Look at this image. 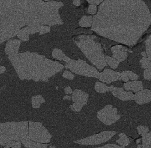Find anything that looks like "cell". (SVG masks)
I'll return each mask as SVG.
<instances>
[{"label":"cell","mask_w":151,"mask_h":148,"mask_svg":"<svg viewBox=\"0 0 151 148\" xmlns=\"http://www.w3.org/2000/svg\"><path fill=\"white\" fill-rule=\"evenodd\" d=\"M29 122H11L0 125V144L6 146L11 141L30 140L29 134Z\"/></svg>","instance_id":"cell-1"},{"label":"cell","mask_w":151,"mask_h":148,"mask_svg":"<svg viewBox=\"0 0 151 148\" xmlns=\"http://www.w3.org/2000/svg\"><path fill=\"white\" fill-rule=\"evenodd\" d=\"M29 134L32 141L43 144L50 142L52 136L41 123L32 121L29 123Z\"/></svg>","instance_id":"cell-2"},{"label":"cell","mask_w":151,"mask_h":148,"mask_svg":"<svg viewBox=\"0 0 151 148\" xmlns=\"http://www.w3.org/2000/svg\"><path fill=\"white\" fill-rule=\"evenodd\" d=\"M116 134L115 131H103L86 138L74 141V142L83 145H96L109 141Z\"/></svg>","instance_id":"cell-3"},{"label":"cell","mask_w":151,"mask_h":148,"mask_svg":"<svg viewBox=\"0 0 151 148\" xmlns=\"http://www.w3.org/2000/svg\"><path fill=\"white\" fill-rule=\"evenodd\" d=\"M97 117L105 125H111L118 121L121 116L118 114L117 108L108 105L98 112Z\"/></svg>","instance_id":"cell-4"},{"label":"cell","mask_w":151,"mask_h":148,"mask_svg":"<svg viewBox=\"0 0 151 148\" xmlns=\"http://www.w3.org/2000/svg\"><path fill=\"white\" fill-rule=\"evenodd\" d=\"M110 91L114 96L122 101H130L134 100V95L131 91H125L122 88L115 87L114 86L110 87Z\"/></svg>","instance_id":"cell-5"},{"label":"cell","mask_w":151,"mask_h":148,"mask_svg":"<svg viewBox=\"0 0 151 148\" xmlns=\"http://www.w3.org/2000/svg\"><path fill=\"white\" fill-rule=\"evenodd\" d=\"M121 74L109 69H106L100 75V80L107 83L119 79Z\"/></svg>","instance_id":"cell-6"},{"label":"cell","mask_w":151,"mask_h":148,"mask_svg":"<svg viewBox=\"0 0 151 148\" xmlns=\"http://www.w3.org/2000/svg\"><path fill=\"white\" fill-rule=\"evenodd\" d=\"M134 100L139 105H143L151 101V91L149 90H142L134 95Z\"/></svg>","instance_id":"cell-7"},{"label":"cell","mask_w":151,"mask_h":148,"mask_svg":"<svg viewBox=\"0 0 151 148\" xmlns=\"http://www.w3.org/2000/svg\"><path fill=\"white\" fill-rule=\"evenodd\" d=\"M89 95L80 90H76L72 95V100L75 103L82 106L86 104Z\"/></svg>","instance_id":"cell-8"},{"label":"cell","mask_w":151,"mask_h":148,"mask_svg":"<svg viewBox=\"0 0 151 148\" xmlns=\"http://www.w3.org/2000/svg\"><path fill=\"white\" fill-rule=\"evenodd\" d=\"M124 88L126 91L132 90L134 92H138L143 90V83L140 81L128 82L124 83Z\"/></svg>","instance_id":"cell-9"},{"label":"cell","mask_w":151,"mask_h":148,"mask_svg":"<svg viewBox=\"0 0 151 148\" xmlns=\"http://www.w3.org/2000/svg\"><path fill=\"white\" fill-rule=\"evenodd\" d=\"M122 48V47L121 45H116L111 48V51L113 52V57L119 62H122L125 60L127 57L126 52L121 51Z\"/></svg>","instance_id":"cell-10"},{"label":"cell","mask_w":151,"mask_h":148,"mask_svg":"<svg viewBox=\"0 0 151 148\" xmlns=\"http://www.w3.org/2000/svg\"><path fill=\"white\" fill-rule=\"evenodd\" d=\"M22 143L27 148H47V144L40 143L31 140H25L22 141Z\"/></svg>","instance_id":"cell-11"},{"label":"cell","mask_w":151,"mask_h":148,"mask_svg":"<svg viewBox=\"0 0 151 148\" xmlns=\"http://www.w3.org/2000/svg\"><path fill=\"white\" fill-rule=\"evenodd\" d=\"M142 136V144H138L137 148H151V132Z\"/></svg>","instance_id":"cell-12"},{"label":"cell","mask_w":151,"mask_h":148,"mask_svg":"<svg viewBox=\"0 0 151 148\" xmlns=\"http://www.w3.org/2000/svg\"><path fill=\"white\" fill-rule=\"evenodd\" d=\"M118 136L119 138L116 140V142L120 144V146L124 147L129 144V139L124 133H121Z\"/></svg>","instance_id":"cell-13"},{"label":"cell","mask_w":151,"mask_h":148,"mask_svg":"<svg viewBox=\"0 0 151 148\" xmlns=\"http://www.w3.org/2000/svg\"><path fill=\"white\" fill-rule=\"evenodd\" d=\"M44 98L41 95H37L33 97L32 98V104L33 108H38L40 107V105L45 103Z\"/></svg>","instance_id":"cell-14"},{"label":"cell","mask_w":151,"mask_h":148,"mask_svg":"<svg viewBox=\"0 0 151 148\" xmlns=\"http://www.w3.org/2000/svg\"><path fill=\"white\" fill-rule=\"evenodd\" d=\"M95 89L97 92L101 93H106L110 91V87H108L106 84L99 82H96Z\"/></svg>","instance_id":"cell-15"},{"label":"cell","mask_w":151,"mask_h":148,"mask_svg":"<svg viewBox=\"0 0 151 148\" xmlns=\"http://www.w3.org/2000/svg\"><path fill=\"white\" fill-rule=\"evenodd\" d=\"M106 61L109 65L110 66L111 68L115 69L117 68L119 65V62L118 60L114 58L111 57L109 56H106Z\"/></svg>","instance_id":"cell-16"},{"label":"cell","mask_w":151,"mask_h":148,"mask_svg":"<svg viewBox=\"0 0 151 148\" xmlns=\"http://www.w3.org/2000/svg\"><path fill=\"white\" fill-rule=\"evenodd\" d=\"M141 66L145 69H147L151 67V62L148 58L146 57H143L140 61Z\"/></svg>","instance_id":"cell-17"},{"label":"cell","mask_w":151,"mask_h":148,"mask_svg":"<svg viewBox=\"0 0 151 148\" xmlns=\"http://www.w3.org/2000/svg\"><path fill=\"white\" fill-rule=\"evenodd\" d=\"M137 129L139 134L142 136L147 134L149 131V128L147 127L144 126H139Z\"/></svg>","instance_id":"cell-18"},{"label":"cell","mask_w":151,"mask_h":148,"mask_svg":"<svg viewBox=\"0 0 151 148\" xmlns=\"http://www.w3.org/2000/svg\"><path fill=\"white\" fill-rule=\"evenodd\" d=\"M125 72V73L126 74L127 76H128L129 79L133 81L136 80L138 79L139 76L137 74L134 73L130 71H126Z\"/></svg>","instance_id":"cell-19"},{"label":"cell","mask_w":151,"mask_h":148,"mask_svg":"<svg viewBox=\"0 0 151 148\" xmlns=\"http://www.w3.org/2000/svg\"><path fill=\"white\" fill-rule=\"evenodd\" d=\"M144 76L145 79H151V67L146 69L144 71Z\"/></svg>","instance_id":"cell-20"},{"label":"cell","mask_w":151,"mask_h":148,"mask_svg":"<svg viewBox=\"0 0 151 148\" xmlns=\"http://www.w3.org/2000/svg\"><path fill=\"white\" fill-rule=\"evenodd\" d=\"M124 148V147L122 146H119L114 144H107L104 146H101V147H98V148Z\"/></svg>","instance_id":"cell-21"},{"label":"cell","mask_w":151,"mask_h":148,"mask_svg":"<svg viewBox=\"0 0 151 148\" xmlns=\"http://www.w3.org/2000/svg\"><path fill=\"white\" fill-rule=\"evenodd\" d=\"M129 78L127 76L126 74L125 73V72H123L121 74L120 78L119 79V80H122L125 82H128V81L129 80Z\"/></svg>","instance_id":"cell-22"},{"label":"cell","mask_w":151,"mask_h":148,"mask_svg":"<svg viewBox=\"0 0 151 148\" xmlns=\"http://www.w3.org/2000/svg\"><path fill=\"white\" fill-rule=\"evenodd\" d=\"M96 10H97V7L96 5H91L89 8V12L91 14H95V12H96Z\"/></svg>","instance_id":"cell-23"},{"label":"cell","mask_w":151,"mask_h":148,"mask_svg":"<svg viewBox=\"0 0 151 148\" xmlns=\"http://www.w3.org/2000/svg\"><path fill=\"white\" fill-rule=\"evenodd\" d=\"M22 146V142L20 141L16 142L15 144L11 147V148H21Z\"/></svg>","instance_id":"cell-24"},{"label":"cell","mask_w":151,"mask_h":148,"mask_svg":"<svg viewBox=\"0 0 151 148\" xmlns=\"http://www.w3.org/2000/svg\"><path fill=\"white\" fill-rule=\"evenodd\" d=\"M65 92L66 94H70L72 92V90L70 88L67 87L65 89Z\"/></svg>","instance_id":"cell-25"},{"label":"cell","mask_w":151,"mask_h":148,"mask_svg":"<svg viewBox=\"0 0 151 148\" xmlns=\"http://www.w3.org/2000/svg\"><path fill=\"white\" fill-rule=\"evenodd\" d=\"M64 99H67V100H70V97L69 96H66L64 97V98H63Z\"/></svg>","instance_id":"cell-26"},{"label":"cell","mask_w":151,"mask_h":148,"mask_svg":"<svg viewBox=\"0 0 151 148\" xmlns=\"http://www.w3.org/2000/svg\"><path fill=\"white\" fill-rule=\"evenodd\" d=\"M141 55H142L144 57H146V54L145 52H142V53H141Z\"/></svg>","instance_id":"cell-27"},{"label":"cell","mask_w":151,"mask_h":148,"mask_svg":"<svg viewBox=\"0 0 151 148\" xmlns=\"http://www.w3.org/2000/svg\"><path fill=\"white\" fill-rule=\"evenodd\" d=\"M140 140H141V139H138V140H137V142H136V143H137V144H139L140 142Z\"/></svg>","instance_id":"cell-28"},{"label":"cell","mask_w":151,"mask_h":148,"mask_svg":"<svg viewBox=\"0 0 151 148\" xmlns=\"http://www.w3.org/2000/svg\"><path fill=\"white\" fill-rule=\"evenodd\" d=\"M49 148H55V147L54 146H50V147H49Z\"/></svg>","instance_id":"cell-29"},{"label":"cell","mask_w":151,"mask_h":148,"mask_svg":"<svg viewBox=\"0 0 151 148\" xmlns=\"http://www.w3.org/2000/svg\"><path fill=\"white\" fill-rule=\"evenodd\" d=\"M10 147H8V146H6L4 148H10Z\"/></svg>","instance_id":"cell-30"}]
</instances>
